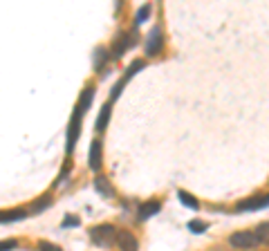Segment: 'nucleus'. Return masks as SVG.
I'll return each mask as SVG.
<instances>
[{
	"label": "nucleus",
	"instance_id": "4",
	"mask_svg": "<svg viewBox=\"0 0 269 251\" xmlns=\"http://www.w3.org/2000/svg\"><path fill=\"white\" fill-rule=\"evenodd\" d=\"M143 67H146V63H143L141 58H139V61H133V63H130V65H128V70H126V72H124V76H121V81H119V83L115 85V88H112V94H110V99H119L121 90H124L126 85H128V81L133 79V76L137 74L139 70H143Z\"/></svg>",
	"mask_w": 269,
	"mask_h": 251
},
{
	"label": "nucleus",
	"instance_id": "5",
	"mask_svg": "<svg viewBox=\"0 0 269 251\" xmlns=\"http://www.w3.org/2000/svg\"><path fill=\"white\" fill-rule=\"evenodd\" d=\"M134 43H137V29H133V31H126V34H121L119 38L115 40V47H112V58H119V56H124V52H126V49H130Z\"/></svg>",
	"mask_w": 269,
	"mask_h": 251
},
{
	"label": "nucleus",
	"instance_id": "11",
	"mask_svg": "<svg viewBox=\"0 0 269 251\" xmlns=\"http://www.w3.org/2000/svg\"><path fill=\"white\" fill-rule=\"evenodd\" d=\"M29 215L27 209H11V211H0V224L7 222H18V220H25Z\"/></svg>",
	"mask_w": 269,
	"mask_h": 251
},
{
	"label": "nucleus",
	"instance_id": "20",
	"mask_svg": "<svg viewBox=\"0 0 269 251\" xmlns=\"http://www.w3.org/2000/svg\"><path fill=\"white\" fill-rule=\"evenodd\" d=\"M188 231H193V233H202V231H206V222L193 220V222H188Z\"/></svg>",
	"mask_w": 269,
	"mask_h": 251
},
{
	"label": "nucleus",
	"instance_id": "23",
	"mask_svg": "<svg viewBox=\"0 0 269 251\" xmlns=\"http://www.w3.org/2000/svg\"><path fill=\"white\" fill-rule=\"evenodd\" d=\"M16 247H18L16 240H0V251H11Z\"/></svg>",
	"mask_w": 269,
	"mask_h": 251
},
{
	"label": "nucleus",
	"instance_id": "22",
	"mask_svg": "<svg viewBox=\"0 0 269 251\" xmlns=\"http://www.w3.org/2000/svg\"><path fill=\"white\" fill-rule=\"evenodd\" d=\"M38 251H63V249H61V247H56V245H52V242L40 240L38 242Z\"/></svg>",
	"mask_w": 269,
	"mask_h": 251
},
{
	"label": "nucleus",
	"instance_id": "14",
	"mask_svg": "<svg viewBox=\"0 0 269 251\" xmlns=\"http://www.w3.org/2000/svg\"><path fill=\"white\" fill-rule=\"evenodd\" d=\"M94 188H97L101 195H106V197H112V195H115V191L110 188V182H108L106 177H101V175L94 179Z\"/></svg>",
	"mask_w": 269,
	"mask_h": 251
},
{
	"label": "nucleus",
	"instance_id": "3",
	"mask_svg": "<svg viewBox=\"0 0 269 251\" xmlns=\"http://www.w3.org/2000/svg\"><path fill=\"white\" fill-rule=\"evenodd\" d=\"M229 242H231V247H236V249H256V247L260 245L254 231H236L229 238Z\"/></svg>",
	"mask_w": 269,
	"mask_h": 251
},
{
	"label": "nucleus",
	"instance_id": "16",
	"mask_svg": "<svg viewBox=\"0 0 269 251\" xmlns=\"http://www.w3.org/2000/svg\"><path fill=\"white\" fill-rule=\"evenodd\" d=\"M150 11H152V7L150 4H141V7L137 9V13H134V25H143V22L148 20V16H150Z\"/></svg>",
	"mask_w": 269,
	"mask_h": 251
},
{
	"label": "nucleus",
	"instance_id": "6",
	"mask_svg": "<svg viewBox=\"0 0 269 251\" xmlns=\"http://www.w3.org/2000/svg\"><path fill=\"white\" fill-rule=\"evenodd\" d=\"M269 206V195H256V197H249V200L240 202L236 206V211H260V209H267Z\"/></svg>",
	"mask_w": 269,
	"mask_h": 251
},
{
	"label": "nucleus",
	"instance_id": "2",
	"mask_svg": "<svg viewBox=\"0 0 269 251\" xmlns=\"http://www.w3.org/2000/svg\"><path fill=\"white\" fill-rule=\"evenodd\" d=\"M81 117H83V112H81L79 108H76V110L72 112L70 126H67V146H65V150H67V152L74 150L76 139H79V134H81Z\"/></svg>",
	"mask_w": 269,
	"mask_h": 251
},
{
	"label": "nucleus",
	"instance_id": "10",
	"mask_svg": "<svg viewBox=\"0 0 269 251\" xmlns=\"http://www.w3.org/2000/svg\"><path fill=\"white\" fill-rule=\"evenodd\" d=\"M101 157H103V152H101V141H92L90 143V157H88V166L97 173L99 168H101Z\"/></svg>",
	"mask_w": 269,
	"mask_h": 251
},
{
	"label": "nucleus",
	"instance_id": "18",
	"mask_svg": "<svg viewBox=\"0 0 269 251\" xmlns=\"http://www.w3.org/2000/svg\"><path fill=\"white\" fill-rule=\"evenodd\" d=\"M47 206H52V195H43V197H38V202H36V204L31 206V213H40V211L47 209Z\"/></svg>",
	"mask_w": 269,
	"mask_h": 251
},
{
	"label": "nucleus",
	"instance_id": "1",
	"mask_svg": "<svg viewBox=\"0 0 269 251\" xmlns=\"http://www.w3.org/2000/svg\"><path fill=\"white\" fill-rule=\"evenodd\" d=\"M115 238H117V229L112 227V224H99V227L90 229V240H92L94 245L103 247V249H108V247L115 242Z\"/></svg>",
	"mask_w": 269,
	"mask_h": 251
},
{
	"label": "nucleus",
	"instance_id": "7",
	"mask_svg": "<svg viewBox=\"0 0 269 251\" xmlns=\"http://www.w3.org/2000/svg\"><path fill=\"white\" fill-rule=\"evenodd\" d=\"M161 45H164V38H161V29L155 27V29L148 34V40H146V54L148 56H155V54L161 52Z\"/></svg>",
	"mask_w": 269,
	"mask_h": 251
},
{
	"label": "nucleus",
	"instance_id": "19",
	"mask_svg": "<svg viewBox=\"0 0 269 251\" xmlns=\"http://www.w3.org/2000/svg\"><path fill=\"white\" fill-rule=\"evenodd\" d=\"M106 58H108V52L103 47H99L97 49V61H94V67H97V70H101L103 63H106Z\"/></svg>",
	"mask_w": 269,
	"mask_h": 251
},
{
	"label": "nucleus",
	"instance_id": "13",
	"mask_svg": "<svg viewBox=\"0 0 269 251\" xmlns=\"http://www.w3.org/2000/svg\"><path fill=\"white\" fill-rule=\"evenodd\" d=\"M92 99H94V88L92 85H88V88L81 92V99H79V110L81 112H85L90 108V103H92Z\"/></svg>",
	"mask_w": 269,
	"mask_h": 251
},
{
	"label": "nucleus",
	"instance_id": "21",
	"mask_svg": "<svg viewBox=\"0 0 269 251\" xmlns=\"http://www.w3.org/2000/svg\"><path fill=\"white\" fill-rule=\"evenodd\" d=\"M79 224H81L79 218H74V215H67V218L61 222V227L63 229H70V227H79Z\"/></svg>",
	"mask_w": 269,
	"mask_h": 251
},
{
	"label": "nucleus",
	"instance_id": "15",
	"mask_svg": "<svg viewBox=\"0 0 269 251\" xmlns=\"http://www.w3.org/2000/svg\"><path fill=\"white\" fill-rule=\"evenodd\" d=\"M177 197L182 200V204H184V206H188V209H193V211L200 209V202H197L195 197L191 195V193H186V191H177Z\"/></svg>",
	"mask_w": 269,
	"mask_h": 251
},
{
	"label": "nucleus",
	"instance_id": "9",
	"mask_svg": "<svg viewBox=\"0 0 269 251\" xmlns=\"http://www.w3.org/2000/svg\"><path fill=\"white\" fill-rule=\"evenodd\" d=\"M159 211H161V204L157 200L143 202V204H139V209H137V220H139V222H143V220L152 218V215L159 213Z\"/></svg>",
	"mask_w": 269,
	"mask_h": 251
},
{
	"label": "nucleus",
	"instance_id": "17",
	"mask_svg": "<svg viewBox=\"0 0 269 251\" xmlns=\"http://www.w3.org/2000/svg\"><path fill=\"white\" fill-rule=\"evenodd\" d=\"M256 238H258V242H263V245H269V222H263L256 227Z\"/></svg>",
	"mask_w": 269,
	"mask_h": 251
},
{
	"label": "nucleus",
	"instance_id": "12",
	"mask_svg": "<svg viewBox=\"0 0 269 251\" xmlns=\"http://www.w3.org/2000/svg\"><path fill=\"white\" fill-rule=\"evenodd\" d=\"M110 115H112L110 103H106V106L101 108V112H99V117H97V130H99V132H103V130L108 128V121H110Z\"/></svg>",
	"mask_w": 269,
	"mask_h": 251
},
{
	"label": "nucleus",
	"instance_id": "8",
	"mask_svg": "<svg viewBox=\"0 0 269 251\" xmlns=\"http://www.w3.org/2000/svg\"><path fill=\"white\" fill-rule=\"evenodd\" d=\"M117 247H119L121 251H139V245H137V238L133 236V233L128 231H119L117 233Z\"/></svg>",
	"mask_w": 269,
	"mask_h": 251
}]
</instances>
